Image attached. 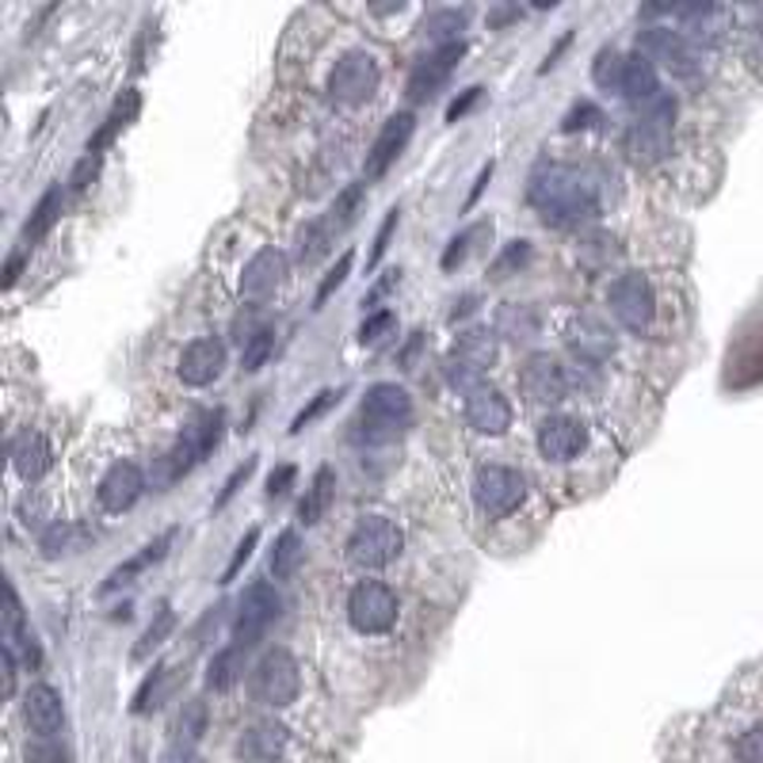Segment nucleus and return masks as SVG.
Here are the masks:
<instances>
[{
  "label": "nucleus",
  "mask_w": 763,
  "mask_h": 763,
  "mask_svg": "<svg viewBox=\"0 0 763 763\" xmlns=\"http://www.w3.org/2000/svg\"><path fill=\"white\" fill-rule=\"evenodd\" d=\"M527 199L550 226H580V221L596 218L599 210V192L591 184V176L573 165L538 168L530 176Z\"/></svg>",
  "instance_id": "f257e3e1"
},
{
  "label": "nucleus",
  "mask_w": 763,
  "mask_h": 763,
  "mask_svg": "<svg viewBox=\"0 0 763 763\" xmlns=\"http://www.w3.org/2000/svg\"><path fill=\"white\" fill-rule=\"evenodd\" d=\"M221 432H226V413H221V409H203V413H195L192 420H187L184 435H179L173 447L161 454L157 474H153V485L165 488V485L179 482L187 470H195L214 447H218Z\"/></svg>",
  "instance_id": "f03ea898"
},
{
  "label": "nucleus",
  "mask_w": 763,
  "mask_h": 763,
  "mask_svg": "<svg viewBox=\"0 0 763 763\" xmlns=\"http://www.w3.org/2000/svg\"><path fill=\"white\" fill-rule=\"evenodd\" d=\"M409 424H413V398L401 385L379 382L367 390L363 409H359V440L385 443L405 432Z\"/></svg>",
  "instance_id": "7ed1b4c3"
},
{
  "label": "nucleus",
  "mask_w": 763,
  "mask_h": 763,
  "mask_svg": "<svg viewBox=\"0 0 763 763\" xmlns=\"http://www.w3.org/2000/svg\"><path fill=\"white\" fill-rule=\"evenodd\" d=\"M298 688H302V676H298V660L287 653V649H268L252 668V680H248V691L260 707H290L298 699Z\"/></svg>",
  "instance_id": "20e7f679"
},
{
  "label": "nucleus",
  "mask_w": 763,
  "mask_h": 763,
  "mask_svg": "<svg viewBox=\"0 0 763 763\" xmlns=\"http://www.w3.org/2000/svg\"><path fill=\"white\" fill-rule=\"evenodd\" d=\"M401 546H405V535H401L398 523L382 519V516H371V519H363L355 530H351L348 561L359 565V569H382V565H390L393 557L401 554Z\"/></svg>",
  "instance_id": "39448f33"
},
{
  "label": "nucleus",
  "mask_w": 763,
  "mask_h": 763,
  "mask_svg": "<svg viewBox=\"0 0 763 763\" xmlns=\"http://www.w3.org/2000/svg\"><path fill=\"white\" fill-rule=\"evenodd\" d=\"M527 496V482L519 470L512 466H482L474 477V501L488 519H504L523 504Z\"/></svg>",
  "instance_id": "423d86ee"
},
{
  "label": "nucleus",
  "mask_w": 763,
  "mask_h": 763,
  "mask_svg": "<svg viewBox=\"0 0 763 763\" xmlns=\"http://www.w3.org/2000/svg\"><path fill=\"white\" fill-rule=\"evenodd\" d=\"M348 619L359 633H385L398 622V596L382 580H359L348 596Z\"/></svg>",
  "instance_id": "0eeeda50"
},
{
  "label": "nucleus",
  "mask_w": 763,
  "mask_h": 763,
  "mask_svg": "<svg viewBox=\"0 0 763 763\" xmlns=\"http://www.w3.org/2000/svg\"><path fill=\"white\" fill-rule=\"evenodd\" d=\"M638 54H646L653 65H664L676 76H694L702 70V50L683 31H672V28H649L638 39Z\"/></svg>",
  "instance_id": "6e6552de"
},
{
  "label": "nucleus",
  "mask_w": 763,
  "mask_h": 763,
  "mask_svg": "<svg viewBox=\"0 0 763 763\" xmlns=\"http://www.w3.org/2000/svg\"><path fill=\"white\" fill-rule=\"evenodd\" d=\"M607 302H611V313L619 317V324H626L630 332H641L653 324L657 313V295H653V282H649L641 271H626L611 282L607 290Z\"/></svg>",
  "instance_id": "1a4fd4ad"
},
{
  "label": "nucleus",
  "mask_w": 763,
  "mask_h": 763,
  "mask_svg": "<svg viewBox=\"0 0 763 763\" xmlns=\"http://www.w3.org/2000/svg\"><path fill=\"white\" fill-rule=\"evenodd\" d=\"M379 62L367 50H351L329 73V96L337 104H367L379 89Z\"/></svg>",
  "instance_id": "9d476101"
},
{
  "label": "nucleus",
  "mask_w": 763,
  "mask_h": 763,
  "mask_svg": "<svg viewBox=\"0 0 763 763\" xmlns=\"http://www.w3.org/2000/svg\"><path fill=\"white\" fill-rule=\"evenodd\" d=\"M282 611V599L271 585H252L245 591L241 607H237V619H234V646L248 649L268 633V626L279 619Z\"/></svg>",
  "instance_id": "9b49d317"
},
{
  "label": "nucleus",
  "mask_w": 763,
  "mask_h": 763,
  "mask_svg": "<svg viewBox=\"0 0 763 763\" xmlns=\"http://www.w3.org/2000/svg\"><path fill=\"white\" fill-rule=\"evenodd\" d=\"M523 393L538 405H557L569 398V371L554 355H530L523 367Z\"/></svg>",
  "instance_id": "f8f14e48"
},
{
  "label": "nucleus",
  "mask_w": 763,
  "mask_h": 763,
  "mask_svg": "<svg viewBox=\"0 0 763 763\" xmlns=\"http://www.w3.org/2000/svg\"><path fill=\"white\" fill-rule=\"evenodd\" d=\"M142 493H145V474H142V466H134V462H115V466L104 474L100 488H96L100 508H104V512L134 508Z\"/></svg>",
  "instance_id": "ddd939ff"
},
{
  "label": "nucleus",
  "mask_w": 763,
  "mask_h": 763,
  "mask_svg": "<svg viewBox=\"0 0 763 763\" xmlns=\"http://www.w3.org/2000/svg\"><path fill=\"white\" fill-rule=\"evenodd\" d=\"M466 420H470L474 432L501 435L512 427V405L501 390H493V385H477L474 393H466Z\"/></svg>",
  "instance_id": "4468645a"
},
{
  "label": "nucleus",
  "mask_w": 763,
  "mask_h": 763,
  "mask_svg": "<svg viewBox=\"0 0 763 763\" xmlns=\"http://www.w3.org/2000/svg\"><path fill=\"white\" fill-rule=\"evenodd\" d=\"M226 367V344L214 337H203L184 348L179 355V382L184 385H210Z\"/></svg>",
  "instance_id": "2eb2a0df"
},
{
  "label": "nucleus",
  "mask_w": 763,
  "mask_h": 763,
  "mask_svg": "<svg viewBox=\"0 0 763 763\" xmlns=\"http://www.w3.org/2000/svg\"><path fill=\"white\" fill-rule=\"evenodd\" d=\"M413 126H416V118L409 115V111H401V115L385 118L382 134L374 138L371 153H367V176L379 179V176L385 173V168H390L393 161L401 157V149H405L409 138H413Z\"/></svg>",
  "instance_id": "dca6fc26"
},
{
  "label": "nucleus",
  "mask_w": 763,
  "mask_h": 763,
  "mask_svg": "<svg viewBox=\"0 0 763 763\" xmlns=\"http://www.w3.org/2000/svg\"><path fill=\"white\" fill-rule=\"evenodd\" d=\"M585 447V424L573 416H546L538 424V451L550 462H569Z\"/></svg>",
  "instance_id": "f3484780"
},
{
  "label": "nucleus",
  "mask_w": 763,
  "mask_h": 763,
  "mask_svg": "<svg viewBox=\"0 0 763 763\" xmlns=\"http://www.w3.org/2000/svg\"><path fill=\"white\" fill-rule=\"evenodd\" d=\"M287 276V256L279 248H260L252 260L245 264V276H241V295L245 298H268L276 295V287Z\"/></svg>",
  "instance_id": "a211bd4d"
},
{
  "label": "nucleus",
  "mask_w": 763,
  "mask_h": 763,
  "mask_svg": "<svg viewBox=\"0 0 763 763\" xmlns=\"http://www.w3.org/2000/svg\"><path fill=\"white\" fill-rule=\"evenodd\" d=\"M23 718H28V725L35 729L39 736L62 733V725H65L62 694L50 688V683H35V688H28V694H23Z\"/></svg>",
  "instance_id": "6ab92c4d"
},
{
  "label": "nucleus",
  "mask_w": 763,
  "mask_h": 763,
  "mask_svg": "<svg viewBox=\"0 0 763 763\" xmlns=\"http://www.w3.org/2000/svg\"><path fill=\"white\" fill-rule=\"evenodd\" d=\"M565 340H569V348L577 351L580 359H588V363H604L607 355L615 351V337L611 329H607L599 317H573L569 329H565Z\"/></svg>",
  "instance_id": "aec40b11"
},
{
  "label": "nucleus",
  "mask_w": 763,
  "mask_h": 763,
  "mask_svg": "<svg viewBox=\"0 0 763 763\" xmlns=\"http://www.w3.org/2000/svg\"><path fill=\"white\" fill-rule=\"evenodd\" d=\"M287 725L279 722H256L248 725L241 733V744H237V752H241L245 763H279V756L287 752Z\"/></svg>",
  "instance_id": "412c9836"
},
{
  "label": "nucleus",
  "mask_w": 763,
  "mask_h": 763,
  "mask_svg": "<svg viewBox=\"0 0 763 763\" xmlns=\"http://www.w3.org/2000/svg\"><path fill=\"white\" fill-rule=\"evenodd\" d=\"M458 58H462V42H458V47H443V50H435L432 58H424V62L413 70V76H409V96H413V100H432L435 92H440V84L451 76Z\"/></svg>",
  "instance_id": "4be33fe9"
},
{
  "label": "nucleus",
  "mask_w": 763,
  "mask_h": 763,
  "mask_svg": "<svg viewBox=\"0 0 763 763\" xmlns=\"http://www.w3.org/2000/svg\"><path fill=\"white\" fill-rule=\"evenodd\" d=\"M619 96H626L630 104L646 107L660 96V81H657V65L646 54H626V70H622V89Z\"/></svg>",
  "instance_id": "5701e85b"
},
{
  "label": "nucleus",
  "mask_w": 763,
  "mask_h": 763,
  "mask_svg": "<svg viewBox=\"0 0 763 763\" xmlns=\"http://www.w3.org/2000/svg\"><path fill=\"white\" fill-rule=\"evenodd\" d=\"M50 458H54V451H50V443H47V435H42V432L16 435L12 466H16V474H20L23 482H39V477L50 470Z\"/></svg>",
  "instance_id": "b1692460"
},
{
  "label": "nucleus",
  "mask_w": 763,
  "mask_h": 763,
  "mask_svg": "<svg viewBox=\"0 0 763 763\" xmlns=\"http://www.w3.org/2000/svg\"><path fill=\"white\" fill-rule=\"evenodd\" d=\"M332 493H337V474H332L329 466H321L313 477V485L306 488V501L298 504V519H302L306 527H313V523L324 516V508H329Z\"/></svg>",
  "instance_id": "393cba45"
},
{
  "label": "nucleus",
  "mask_w": 763,
  "mask_h": 763,
  "mask_svg": "<svg viewBox=\"0 0 763 763\" xmlns=\"http://www.w3.org/2000/svg\"><path fill=\"white\" fill-rule=\"evenodd\" d=\"M58 214H62V187H54V192L42 195V203L35 207V214H31L28 229H23V248H35L42 237L54 229Z\"/></svg>",
  "instance_id": "a878e982"
},
{
  "label": "nucleus",
  "mask_w": 763,
  "mask_h": 763,
  "mask_svg": "<svg viewBox=\"0 0 763 763\" xmlns=\"http://www.w3.org/2000/svg\"><path fill=\"white\" fill-rule=\"evenodd\" d=\"M241 672H245V649H237V646L221 649V653H214L210 668H207V688L229 691L237 680H241Z\"/></svg>",
  "instance_id": "bb28decb"
},
{
  "label": "nucleus",
  "mask_w": 763,
  "mask_h": 763,
  "mask_svg": "<svg viewBox=\"0 0 763 763\" xmlns=\"http://www.w3.org/2000/svg\"><path fill=\"white\" fill-rule=\"evenodd\" d=\"M138 107H142L138 92H126V96L115 104V111H111V115H107L104 131H100L96 138H92L89 153H96V157H100V153H104V145H107V142H115V134H118V131H126V126L134 123V115H138Z\"/></svg>",
  "instance_id": "cd10ccee"
},
{
  "label": "nucleus",
  "mask_w": 763,
  "mask_h": 763,
  "mask_svg": "<svg viewBox=\"0 0 763 763\" xmlns=\"http://www.w3.org/2000/svg\"><path fill=\"white\" fill-rule=\"evenodd\" d=\"M173 538H176V535H173V530H168V535H161L157 543H149V546H145V550H142L138 557H134V561H126L123 569H115V573H111V577H107V585H104V591L118 588V585H131V580L138 577V573L145 569V565H153V561H161V557H165V550H168V546H173Z\"/></svg>",
  "instance_id": "c85d7f7f"
},
{
  "label": "nucleus",
  "mask_w": 763,
  "mask_h": 763,
  "mask_svg": "<svg viewBox=\"0 0 763 763\" xmlns=\"http://www.w3.org/2000/svg\"><path fill=\"white\" fill-rule=\"evenodd\" d=\"M454 359H458V363L477 367V371H485V367L496 359V340L488 337L485 329H470L466 337L458 340V348H454Z\"/></svg>",
  "instance_id": "c756f323"
},
{
  "label": "nucleus",
  "mask_w": 763,
  "mask_h": 763,
  "mask_svg": "<svg viewBox=\"0 0 763 763\" xmlns=\"http://www.w3.org/2000/svg\"><path fill=\"white\" fill-rule=\"evenodd\" d=\"M496 329L508 340H535L538 337V313L530 306H504L496 313Z\"/></svg>",
  "instance_id": "7c9ffc66"
},
{
  "label": "nucleus",
  "mask_w": 763,
  "mask_h": 763,
  "mask_svg": "<svg viewBox=\"0 0 763 763\" xmlns=\"http://www.w3.org/2000/svg\"><path fill=\"white\" fill-rule=\"evenodd\" d=\"M302 565V538L295 530H282L276 550H271V577L276 580H290Z\"/></svg>",
  "instance_id": "2f4dec72"
},
{
  "label": "nucleus",
  "mask_w": 763,
  "mask_h": 763,
  "mask_svg": "<svg viewBox=\"0 0 763 763\" xmlns=\"http://www.w3.org/2000/svg\"><path fill=\"white\" fill-rule=\"evenodd\" d=\"M462 28H466V16H462V12H432L424 20V35L432 42H440V50L443 47H458Z\"/></svg>",
  "instance_id": "473e14b6"
},
{
  "label": "nucleus",
  "mask_w": 763,
  "mask_h": 763,
  "mask_svg": "<svg viewBox=\"0 0 763 763\" xmlns=\"http://www.w3.org/2000/svg\"><path fill=\"white\" fill-rule=\"evenodd\" d=\"M168 691H173V668H157V672L142 683V691L134 694V714H149V710H157Z\"/></svg>",
  "instance_id": "72a5a7b5"
},
{
  "label": "nucleus",
  "mask_w": 763,
  "mask_h": 763,
  "mask_svg": "<svg viewBox=\"0 0 763 763\" xmlns=\"http://www.w3.org/2000/svg\"><path fill=\"white\" fill-rule=\"evenodd\" d=\"M203 729H207V707H203L199 699H192L184 707V714H179V722H176V752L192 749V744L203 736Z\"/></svg>",
  "instance_id": "f704fd0d"
},
{
  "label": "nucleus",
  "mask_w": 763,
  "mask_h": 763,
  "mask_svg": "<svg viewBox=\"0 0 763 763\" xmlns=\"http://www.w3.org/2000/svg\"><path fill=\"white\" fill-rule=\"evenodd\" d=\"M173 630H176V615H173V607L165 604V607L157 611V619L145 626V633L138 638V646H134V660H145L157 646H165V638H168Z\"/></svg>",
  "instance_id": "c9c22d12"
},
{
  "label": "nucleus",
  "mask_w": 763,
  "mask_h": 763,
  "mask_svg": "<svg viewBox=\"0 0 763 763\" xmlns=\"http://www.w3.org/2000/svg\"><path fill=\"white\" fill-rule=\"evenodd\" d=\"M622 70H626V54H615V50H604L591 65V81L607 92H619L622 89Z\"/></svg>",
  "instance_id": "e433bc0d"
},
{
  "label": "nucleus",
  "mask_w": 763,
  "mask_h": 763,
  "mask_svg": "<svg viewBox=\"0 0 763 763\" xmlns=\"http://www.w3.org/2000/svg\"><path fill=\"white\" fill-rule=\"evenodd\" d=\"M271 348H276V332H271V329H260V332H256V337L245 344V351H241V367H245V371H260V367L268 363Z\"/></svg>",
  "instance_id": "4c0bfd02"
},
{
  "label": "nucleus",
  "mask_w": 763,
  "mask_h": 763,
  "mask_svg": "<svg viewBox=\"0 0 763 763\" xmlns=\"http://www.w3.org/2000/svg\"><path fill=\"white\" fill-rule=\"evenodd\" d=\"M527 256H530V245H527V241H512V245L504 248V252L493 260V268H488V276H493V279H508L512 271L527 264Z\"/></svg>",
  "instance_id": "58836bf2"
},
{
  "label": "nucleus",
  "mask_w": 763,
  "mask_h": 763,
  "mask_svg": "<svg viewBox=\"0 0 763 763\" xmlns=\"http://www.w3.org/2000/svg\"><path fill=\"white\" fill-rule=\"evenodd\" d=\"M482 234H493V221H482V226H474V229H466V234H462V237H454L451 248H447V252H443V271H454V264L466 260L470 245H474Z\"/></svg>",
  "instance_id": "ea45409f"
},
{
  "label": "nucleus",
  "mask_w": 763,
  "mask_h": 763,
  "mask_svg": "<svg viewBox=\"0 0 763 763\" xmlns=\"http://www.w3.org/2000/svg\"><path fill=\"white\" fill-rule=\"evenodd\" d=\"M23 756H28V763H70V752H65L54 736H39V741H31Z\"/></svg>",
  "instance_id": "a19ab883"
},
{
  "label": "nucleus",
  "mask_w": 763,
  "mask_h": 763,
  "mask_svg": "<svg viewBox=\"0 0 763 763\" xmlns=\"http://www.w3.org/2000/svg\"><path fill=\"white\" fill-rule=\"evenodd\" d=\"M359 199H363V187H348L344 195H340L337 203H332V210H329V221H332V229H344L351 218H355V207H359Z\"/></svg>",
  "instance_id": "79ce46f5"
},
{
  "label": "nucleus",
  "mask_w": 763,
  "mask_h": 763,
  "mask_svg": "<svg viewBox=\"0 0 763 763\" xmlns=\"http://www.w3.org/2000/svg\"><path fill=\"white\" fill-rule=\"evenodd\" d=\"M736 760L741 763H763V725H752L736 736Z\"/></svg>",
  "instance_id": "37998d69"
},
{
  "label": "nucleus",
  "mask_w": 763,
  "mask_h": 763,
  "mask_svg": "<svg viewBox=\"0 0 763 763\" xmlns=\"http://www.w3.org/2000/svg\"><path fill=\"white\" fill-rule=\"evenodd\" d=\"M393 324H398V317H393L390 310L367 317L363 329H359V344H379V340H385V332H393Z\"/></svg>",
  "instance_id": "c03bdc74"
},
{
  "label": "nucleus",
  "mask_w": 763,
  "mask_h": 763,
  "mask_svg": "<svg viewBox=\"0 0 763 763\" xmlns=\"http://www.w3.org/2000/svg\"><path fill=\"white\" fill-rule=\"evenodd\" d=\"M351 260H355V256H351V252H344V256H340V260H337V268H332L329 276H324L321 290H317V306H324V302H329V298H332V290H337L340 282L348 279V271H351Z\"/></svg>",
  "instance_id": "a18cd8bd"
},
{
  "label": "nucleus",
  "mask_w": 763,
  "mask_h": 763,
  "mask_svg": "<svg viewBox=\"0 0 763 763\" xmlns=\"http://www.w3.org/2000/svg\"><path fill=\"white\" fill-rule=\"evenodd\" d=\"M256 543H260V530H248V535L241 538V546H237V554H234V561H229L226 565V577H221V580H226V585H229V580H234L237 577V573H241V565L248 561V557H252V550H256Z\"/></svg>",
  "instance_id": "49530a36"
},
{
  "label": "nucleus",
  "mask_w": 763,
  "mask_h": 763,
  "mask_svg": "<svg viewBox=\"0 0 763 763\" xmlns=\"http://www.w3.org/2000/svg\"><path fill=\"white\" fill-rule=\"evenodd\" d=\"M599 111L591 107V104H577L569 111V115H565V123H561V131H585V126H591V123H599Z\"/></svg>",
  "instance_id": "de8ad7c7"
},
{
  "label": "nucleus",
  "mask_w": 763,
  "mask_h": 763,
  "mask_svg": "<svg viewBox=\"0 0 763 763\" xmlns=\"http://www.w3.org/2000/svg\"><path fill=\"white\" fill-rule=\"evenodd\" d=\"M332 401H337V393H332V390L317 393V398H313V405H310V409H302V413L295 416V424H290V432H302V427L310 424V420H313L317 413H321V409H329Z\"/></svg>",
  "instance_id": "09e8293b"
},
{
  "label": "nucleus",
  "mask_w": 763,
  "mask_h": 763,
  "mask_svg": "<svg viewBox=\"0 0 763 763\" xmlns=\"http://www.w3.org/2000/svg\"><path fill=\"white\" fill-rule=\"evenodd\" d=\"M65 543H70V527H65V523H54V527L47 530V535H42V554L47 557H58L65 550Z\"/></svg>",
  "instance_id": "8fccbe9b"
},
{
  "label": "nucleus",
  "mask_w": 763,
  "mask_h": 763,
  "mask_svg": "<svg viewBox=\"0 0 763 763\" xmlns=\"http://www.w3.org/2000/svg\"><path fill=\"white\" fill-rule=\"evenodd\" d=\"M96 168H100V157H96V153H89V157L73 168V179H70L73 192H84V187H89V179L96 176Z\"/></svg>",
  "instance_id": "3c124183"
},
{
  "label": "nucleus",
  "mask_w": 763,
  "mask_h": 763,
  "mask_svg": "<svg viewBox=\"0 0 763 763\" xmlns=\"http://www.w3.org/2000/svg\"><path fill=\"white\" fill-rule=\"evenodd\" d=\"M252 470H256V458H248L245 466H237V470H234V477H229V482H226V488H221V496H218V508H221V504L229 501V496L237 493V488H241V485L248 482V477H252Z\"/></svg>",
  "instance_id": "603ef678"
},
{
  "label": "nucleus",
  "mask_w": 763,
  "mask_h": 763,
  "mask_svg": "<svg viewBox=\"0 0 763 763\" xmlns=\"http://www.w3.org/2000/svg\"><path fill=\"white\" fill-rule=\"evenodd\" d=\"M295 477H298V470H295V466H279V470H271V477H268V493H271V496H282L290 485H295Z\"/></svg>",
  "instance_id": "864d4df0"
},
{
  "label": "nucleus",
  "mask_w": 763,
  "mask_h": 763,
  "mask_svg": "<svg viewBox=\"0 0 763 763\" xmlns=\"http://www.w3.org/2000/svg\"><path fill=\"white\" fill-rule=\"evenodd\" d=\"M393 226H398V210H390V214H385V221H382V229H379V241H374V252H371V264H379V260H382L385 245H390V234H393Z\"/></svg>",
  "instance_id": "5fc2aeb1"
},
{
  "label": "nucleus",
  "mask_w": 763,
  "mask_h": 763,
  "mask_svg": "<svg viewBox=\"0 0 763 763\" xmlns=\"http://www.w3.org/2000/svg\"><path fill=\"white\" fill-rule=\"evenodd\" d=\"M477 100H482V89H470L462 100H454V104L447 107V123H458V115H466V111L474 107Z\"/></svg>",
  "instance_id": "6e6d98bb"
},
{
  "label": "nucleus",
  "mask_w": 763,
  "mask_h": 763,
  "mask_svg": "<svg viewBox=\"0 0 763 763\" xmlns=\"http://www.w3.org/2000/svg\"><path fill=\"white\" fill-rule=\"evenodd\" d=\"M749 58H752V65L763 73V23L756 31H752V42H749Z\"/></svg>",
  "instance_id": "4d7b16f0"
},
{
  "label": "nucleus",
  "mask_w": 763,
  "mask_h": 763,
  "mask_svg": "<svg viewBox=\"0 0 763 763\" xmlns=\"http://www.w3.org/2000/svg\"><path fill=\"white\" fill-rule=\"evenodd\" d=\"M187 763H192V760H187Z\"/></svg>",
  "instance_id": "13d9d810"
}]
</instances>
